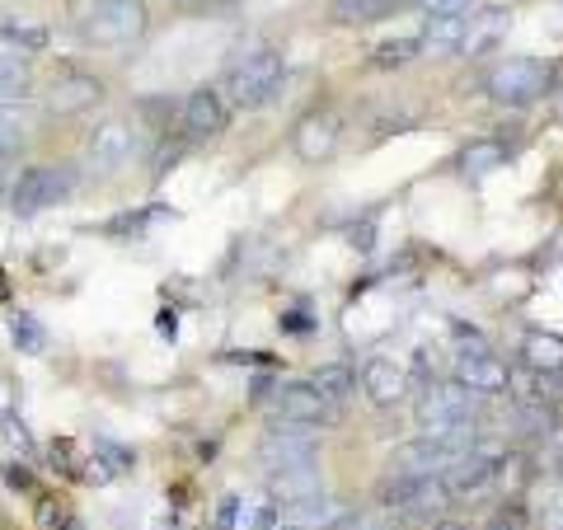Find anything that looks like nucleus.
Returning <instances> with one entry per match:
<instances>
[{"mask_svg": "<svg viewBox=\"0 0 563 530\" xmlns=\"http://www.w3.org/2000/svg\"><path fill=\"white\" fill-rule=\"evenodd\" d=\"M357 385L366 390V399H372L376 409H395V404L409 395V371H404L395 357H372L362 366Z\"/></svg>", "mask_w": 563, "mask_h": 530, "instance_id": "nucleus-14", "label": "nucleus"}, {"mask_svg": "<svg viewBox=\"0 0 563 530\" xmlns=\"http://www.w3.org/2000/svg\"><path fill=\"white\" fill-rule=\"evenodd\" d=\"M38 526L43 530H80V517L62 498H38Z\"/></svg>", "mask_w": 563, "mask_h": 530, "instance_id": "nucleus-27", "label": "nucleus"}, {"mask_svg": "<svg viewBox=\"0 0 563 530\" xmlns=\"http://www.w3.org/2000/svg\"><path fill=\"white\" fill-rule=\"evenodd\" d=\"M413 418H418L422 437L465 441L470 428H474V418H479V395L465 390L461 380H437V385H428V390H422Z\"/></svg>", "mask_w": 563, "mask_h": 530, "instance_id": "nucleus-3", "label": "nucleus"}, {"mask_svg": "<svg viewBox=\"0 0 563 530\" xmlns=\"http://www.w3.org/2000/svg\"><path fill=\"white\" fill-rule=\"evenodd\" d=\"M526 362L536 371H563V339H554V333H531V339H526Z\"/></svg>", "mask_w": 563, "mask_h": 530, "instance_id": "nucleus-26", "label": "nucleus"}, {"mask_svg": "<svg viewBox=\"0 0 563 530\" xmlns=\"http://www.w3.org/2000/svg\"><path fill=\"white\" fill-rule=\"evenodd\" d=\"M136 146L141 141L128 118H103L90 132V141H85V174L90 179H109V174L128 169L136 161Z\"/></svg>", "mask_w": 563, "mask_h": 530, "instance_id": "nucleus-6", "label": "nucleus"}, {"mask_svg": "<svg viewBox=\"0 0 563 530\" xmlns=\"http://www.w3.org/2000/svg\"><path fill=\"white\" fill-rule=\"evenodd\" d=\"M465 451L470 446H461V441H451V437H418L409 446H399L395 474L399 479H442Z\"/></svg>", "mask_w": 563, "mask_h": 530, "instance_id": "nucleus-9", "label": "nucleus"}, {"mask_svg": "<svg viewBox=\"0 0 563 530\" xmlns=\"http://www.w3.org/2000/svg\"><path fill=\"white\" fill-rule=\"evenodd\" d=\"M179 122H184V132H188L192 141H211V136H221L225 128H231V103H225L221 90L202 85V90L184 95V103H179Z\"/></svg>", "mask_w": 563, "mask_h": 530, "instance_id": "nucleus-12", "label": "nucleus"}, {"mask_svg": "<svg viewBox=\"0 0 563 530\" xmlns=\"http://www.w3.org/2000/svg\"><path fill=\"white\" fill-rule=\"evenodd\" d=\"M333 530H395L390 517H343Z\"/></svg>", "mask_w": 563, "mask_h": 530, "instance_id": "nucleus-32", "label": "nucleus"}, {"mask_svg": "<svg viewBox=\"0 0 563 530\" xmlns=\"http://www.w3.org/2000/svg\"><path fill=\"white\" fill-rule=\"evenodd\" d=\"M432 530H470L465 521H442V526H432Z\"/></svg>", "mask_w": 563, "mask_h": 530, "instance_id": "nucleus-35", "label": "nucleus"}, {"mask_svg": "<svg viewBox=\"0 0 563 530\" xmlns=\"http://www.w3.org/2000/svg\"><path fill=\"white\" fill-rule=\"evenodd\" d=\"M0 530H5V526H0Z\"/></svg>", "mask_w": 563, "mask_h": 530, "instance_id": "nucleus-39", "label": "nucleus"}, {"mask_svg": "<svg viewBox=\"0 0 563 530\" xmlns=\"http://www.w3.org/2000/svg\"><path fill=\"white\" fill-rule=\"evenodd\" d=\"M418 52H422L418 38H385V43L372 52V62H376V66H404L409 57H418Z\"/></svg>", "mask_w": 563, "mask_h": 530, "instance_id": "nucleus-28", "label": "nucleus"}, {"mask_svg": "<svg viewBox=\"0 0 563 530\" xmlns=\"http://www.w3.org/2000/svg\"><path fill=\"white\" fill-rule=\"evenodd\" d=\"M0 432H5V437L14 441V446H24V451L33 446V441H29V432H24V422H14L10 413H0Z\"/></svg>", "mask_w": 563, "mask_h": 530, "instance_id": "nucleus-34", "label": "nucleus"}, {"mask_svg": "<svg viewBox=\"0 0 563 530\" xmlns=\"http://www.w3.org/2000/svg\"><path fill=\"white\" fill-rule=\"evenodd\" d=\"M343 517H347L343 503H333L329 493L320 488V493H310V498L282 503V517H277V521H287V526H296V530H333Z\"/></svg>", "mask_w": 563, "mask_h": 530, "instance_id": "nucleus-15", "label": "nucleus"}, {"mask_svg": "<svg viewBox=\"0 0 563 530\" xmlns=\"http://www.w3.org/2000/svg\"><path fill=\"white\" fill-rule=\"evenodd\" d=\"M310 385H314V390H320L324 399H333V404H339V409H343V399H347L352 390H357V371L343 366V362H329V366L314 371Z\"/></svg>", "mask_w": 563, "mask_h": 530, "instance_id": "nucleus-23", "label": "nucleus"}, {"mask_svg": "<svg viewBox=\"0 0 563 530\" xmlns=\"http://www.w3.org/2000/svg\"><path fill=\"white\" fill-rule=\"evenodd\" d=\"M258 455L268 474L277 470H301V465H320V437L306 422H268V432L258 441Z\"/></svg>", "mask_w": 563, "mask_h": 530, "instance_id": "nucleus-7", "label": "nucleus"}, {"mask_svg": "<svg viewBox=\"0 0 563 530\" xmlns=\"http://www.w3.org/2000/svg\"><path fill=\"white\" fill-rule=\"evenodd\" d=\"M282 85H287V62H282L277 47H250L240 52V57L225 66L221 76V95L231 109H263V103H273L282 95Z\"/></svg>", "mask_w": 563, "mask_h": 530, "instance_id": "nucleus-2", "label": "nucleus"}, {"mask_svg": "<svg viewBox=\"0 0 563 530\" xmlns=\"http://www.w3.org/2000/svg\"><path fill=\"white\" fill-rule=\"evenodd\" d=\"M418 43L432 57H446V52L465 47V14H428V29H422Z\"/></svg>", "mask_w": 563, "mask_h": 530, "instance_id": "nucleus-20", "label": "nucleus"}, {"mask_svg": "<svg viewBox=\"0 0 563 530\" xmlns=\"http://www.w3.org/2000/svg\"><path fill=\"white\" fill-rule=\"evenodd\" d=\"M70 192H76V169L70 165H29L10 184V207L20 217H38V211L66 202Z\"/></svg>", "mask_w": 563, "mask_h": 530, "instance_id": "nucleus-5", "label": "nucleus"}, {"mask_svg": "<svg viewBox=\"0 0 563 530\" xmlns=\"http://www.w3.org/2000/svg\"><path fill=\"white\" fill-rule=\"evenodd\" d=\"M455 380L474 395H503L512 385V371H507L503 357H493L488 347H465L461 362H455Z\"/></svg>", "mask_w": 563, "mask_h": 530, "instance_id": "nucleus-13", "label": "nucleus"}, {"mask_svg": "<svg viewBox=\"0 0 563 530\" xmlns=\"http://www.w3.org/2000/svg\"><path fill=\"white\" fill-rule=\"evenodd\" d=\"M484 530H526V507L521 503H507V507H498L488 517V526Z\"/></svg>", "mask_w": 563, "mask_h": 530, "instance_id": "nucleus-29", "label": "nucleus"}, {"mask_svg": "<svg viewBox=\"0 0 563 530\" xmlns=\"http://www.w3.org/2000/svg\"><path fill=\"white\" fill-rule=\"evenodd\" d=\"M95 103H103V80L95 76V70L62 66L57 76L43 85V109L52 118H80V113H90Z\"/></svg>", "mask_w": 563, "mask_h": 530, "instance_id": "nucleus-8", "label": "nucleus"}, {"mask_svg": "<svg viewBox=\"0 0 563 530\" xmlns=\"http://www.w3.org/2000/svg\"><path fill=\"white\" fill-rule=\"evenodd\" d=\"M324 479L314 465H301V470H277L273 474V498L277 503H296V498H310V493H320Z\"/></svg>", "mask_w": 563, "mask_h": 530, "instance_id": "nucleus-21", "label": "nucleus"}, {"mask_svg": "<svg viewBox=\"0 0 563 530\" xmlns=\"http://www.w3.org/2000/svg\"><path fill=\"white\" fill-rule=\"evenodd\" d=\"M0 192H5V174H0Z\"/></svg>", "mask_w": 563, "mask_h": 530, "instance_id": "nucleus-38", "label": "nucleus"}, {"mask_svg": "<svg viewBox=\"0 0 563 530\" xmlns=\"http://www.w3.org/2000/svg\"><path fill=\"white\" fill-rule=\"evenodd\" d=\"M503 165H507V151L498 146V141H474V146H465V155H461L465 179H484V174L503 169Z\"/></svg>", "mask_w": 563, "mask_h": 530, "instance_id": "nucleus-24", "label": "nucleus"}, {"mask_svg": "<svg viewBox=\"0 0 563 530\" xmlns=\"http://www.w3.org/2000/svg\"><path fill=\"white\" fill-rule=\"evenodd\" d=\"M273 413H277L282 422H306V428H329V422L339 418V404L324 399L310 380H291V385H282V390L273 395Z\"/></svg>", "mask_w": 563, "mask_h": 530, "instance_id": "nucleus-10", "label": "nucleus"}, {"mask_svg": "<svg viewBox=\"0 0 563 530\" xmlns=\"http://www.w3.org/2000/svg\"><path fill=\"white\" fill-rule=\"evenodd\" d=\"M5 484H10L14 493H38V479H33V470L20 465V461H10V465H5Z\"/></svg>", "mask_w": 563, "mask_h": 530, "instance_id": "nucleus-31", "label": "nucleus"}, {"mask_svg": "<svg viewBox=\"0 0 563 530\" xmlns=\"http://www.w3.org/2000/svg\"><path fill=\"white\" fill-rule=\"evenodd\" d=\"M38 95V76H33V57L0 47V103H29Z\"/></svg>", "mask_w": 563, "mask_h": 530, "instance_id": "nucleus-18", "label": "nucleus"}, {"mask_svg": "<svg viewBox=\"0 0 563 530\" xmlns=\"http://www.w3.org/2000/svg\"><path fill=\"white\" fill-rule=\"evenodd\" d=\"M521 428L526 432H550L554 428V409H550V404H544V409H540V404H526V409H521Z\"/></svg>", "mask_w": 563, "mask_h": 530, "instance_id": "nucleus-30", "label": "nucleus"}, {"mask_svg": "<svg viewBox=\"0 0 563 530\" xmlns=\"http://www.w3.org/2000/svg\"><path fill=\"white\" fill-rule=\"evenodd\" d=\"M498 465H503L498 446H470L461 461L442 474L446 498H474V493H484L493 479H498Z\"/></svg>", "mask_w": 563, "mask_h": 530, "instance_id": "nucleus-11", "label": "nucleus"}, {"mask_svg": "<svg viewBox=\"0 0 563 530\" xmlns=\"http://www.w3.org/2000/svg\"><path fill=\"white\" fill-rule=\"evenodd\" d=\"M66 29L80 47L118 52L151 33V10L141 0H66Z\"/></svg>", "mask_w": 563, "mask_h": 530, "instance_id": "nucleus-1", "label": "nucleus"}, {"mask_svg": "<svg viewBox=\"0 0 563 530\" xmlns=\"http://www.w3.org/2000/svg\"><path fill=\"white\" fill-rule=\"evenodd\" d=\"M413 5H422L428 14H470L474 0H413Z\"/></svg>", "mask_w": 563, "mask_h": 530, "instance_id": "nucleus-33", "label": "nucleus"}, {"mask_svg": "<svg viewBox=\"0 0 563 530\" xmlns=\"http://www.w3.org/2000/svg\"><path fill=\"white\" fill-rule=\"evenodd\" d=\"M29 141V113L24 103H0V165L14 161Z\"/></svg>", "mask_w": 563, "mask_h": 530, "instance_id": "nucleus-22", "label": "nucleus"}, {"mask_svg": "<svg viewBox=\"0 0 563 530\" xmlns=\"http://www.w3.org/2000/svg\"><path fill=\"white\" fill-rule=\"evenodd\" d=\"M395 10H404L399 0H333V5H329L333 24H347V29H366V24H380V20H390Z\"/></svg>", "mask_w": 563, "mask_h": 530, "instance_id": "nucleus-19", "label": "nucleus"}, {"mask_svg": "<svg viewBox=\"0 0 563 530\" xmlns=\"http://www.w3.org/2000/svg\"><path fill=\"white\" fill-rule=\"evenodd\" d=\"M0 47L20 52V57H38V52L52 47V24L29 20V14H5L0 20Z\"/></svg>", "mask_w": 563, "mask_h": 530, "instance_id": "nucleus-17", "label": "nucleus"}, {"mask_svg": "<svg viewBox=\"0 0 563 530\" xmlns=\"http://www.w3.org/2000/svg\"><path fill=\"white\" fill-rule=\"evenodd\" d=\"M550 80H554V66H544L540 57H503L488 66L484 90L503 109H526V103H536L550 90Z\"/></svg>", "mask_w": 563, "mask_h": 530, "instance_id": "nucleus-4", "label": "nucleus"}, {"mask_svg": "<svg viewBox=\"0 0 563 530\" xmlns=\"http://www.w3.org/2000/svg\"><path fill=\"white\" fill-rule=\"evenodd\" d=\"M333 151H339V118L333 113L301 118V128H296V155H301L306 165H320Z\"/></svg>", "mask_w": 563, "mask_h": 530, "instance_id": "nucleus-16", "label": "nucleus"}, {"mask_svg": "<svg viewBox=\"0 0 563 530\" xmlns=\"http://www.w3.org/2000/svg\"><path fill=\"white\" fill-rule=\"evenodd\" d=\"M10 339L20 352H29V357H38V352H47V329L33 320L29 310H10Z\"/></svg>", "mask_w": 563, "mask_h": 530, "instance_id": "nucleus-25", "label": "nucleus"}, {"mask_svg": "<svg viewBox=\"0 0 563 530\" xmlns=\"http://www.w3.org/2000/svg\"><path fill=\"white\" fill-rule=\"evenodd\" d=\"M174 5H207V0H174Z\"/></svg>", "mask_w": 563, "mask_h": 530, "instance_id": "nucleus-36", "label": "nucleus"}, {"mask_svg": "<svg viewBox=\"0 0 563 530\" xmlns=\"http://www.w3.org/2000/svg\"><path fill=\"white\" fill-rule=\"evenodd\" d=\"M273 530H296V526H287V521H277V526H273Z\"/></svg>", "mask_w": 563, "mask_h": 530, "instance_id": "nucleus-37", "label": "nucleus"}]
</instances>
